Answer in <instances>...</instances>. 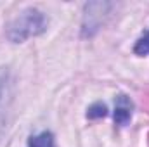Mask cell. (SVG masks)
<instances>
[{"instance_id":"6da1fadb","label":"cell","mask_w":149,"mask_h":147,"mask_svg":"<svg viewBox=\"0 0 149 147\" xmlns=\"http://www.w3.org/2000/svg\"><path fill=\"white\" fill-rule=\"evenodd\" d=\"M47 28V19L45 16L35 10V9H28L24 10L10 26H9V31H7V37L10 38L12 42H23L24 38L38 35L42 31H45Z\"/></svg>"},{"instance_id":"7a4b0ae2","label":"cell","mask_w":149,"mask_h":147,"mask_svg":"<svg viewBox=\"0 0 149 147\" xmlns=\"http://www.w3.org/2000/svg\"><path fill=\"white\" fill-rule=\"evenodd\" d=\"M132 111H134V104L127 95H118L114 101V121L120 126L128 125L130 118H132Z\"/></svg>"},{"instance_id":"3957f363","label":"cell","mask_w":149,"mask_h":147,"mask_svg":"<svg viewBox=\"0 0 149 147\" xmlns=\"http://www.w3.org/2000/svg\"><path fill=\"white\" fill-rule=\"evenodd\" d=\"M10 83L5 76L0 78V133L3 130V125H5V116L9 112V106H10Z\"/></svg>"},{"instance_id":"277c9868","label":"cell","mask_w":149,"mask_h":147,"mask_svg":"<svg viewBox=\"0 0 149 147\" xmlns=\"http://www.w3.org/2000/svg\"><path fill=\"white\" fill-rule=\"evenodd\" d=\"M28 147H54V137L49 132H43L30 140Z\"/></svg>"},{"instance_id":"5b68a950","label":"cell","mask_w":149,"mask_h":147,"mask_svg":"<svg viewBox=\"0 0 149 147\" xmlns=\"http://www.w3.org/2000/svg\"><path fill=\"white\" fill-rule=\"evenodd\" d=\"M134 52H135V54H139V55H148V54H149V31L141 38L137 43H135Z\"/></svg>"},{"instance_id":"8992f818","label":"cell","mask_w":149,"mask_h":147,"mask_svg":"<svg viewBox=\"0 0 149 147\" xmlns=\"http://www.w3.org/2000/svg\"><path fill=\"white\" fill-rule=\"evenodd\" d=\"M106 112H108V109H106V106H104V104H94V106L88 109L87 116H88L90 119H95V118H104V116H106Z\"/></svg>"}]
</instances>
